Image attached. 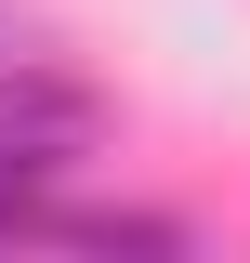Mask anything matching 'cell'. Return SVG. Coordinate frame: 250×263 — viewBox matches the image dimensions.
I'll return each instance as SVG.
<instances>
[{"mask_svg": "<svg viewBox=\"0 0 250 263\" xmlns=\"http://www.w3.org/2000/svg\"><path fill=\"white\" fill-rule=\"evenodd\" d=\"M93 145H105V92L93 79H66L40 53H0V158L66 171V158H93Z\"/></svg>", "mask_w": 250, "mask_h": 263, "instance_id": "6da1fadb", "label": "cell"}, {"mask_svg": "<svg viewBox=\"0 0 250 263\" xmlns=\"http://www.w3.org/2000/svg\"><path fill=\"white\" fill-rule=\"evenodd\" d=\"M40 237H66V250H198L171 211H40Z\"/></svg>", "mask_w": 250, "mask_h": 263, "instance_id": "7a4b0ae2", "label": "cell"}]
</instances>
